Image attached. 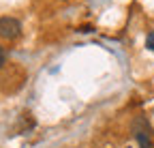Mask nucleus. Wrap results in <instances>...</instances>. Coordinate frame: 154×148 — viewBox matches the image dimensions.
Wrapping results in <instances>:
<instances>
[{
	"instance_id": "obj_1",
	"label": "nucleus",
	"mask_w": 154,
	"mask_h": 148,
	"mask_svg": "<svg viewBox=\"0 0 154 148\" xmlns=\"http://www.w3.org/2000/svg\"><path fill=\"white\" fill-rule=\"evenodd\" d=\"M133 135L141 148H154L152 144V127L146 116H137L133 120Z\"/></svg>"
},
{
	"instance_id": "obj_2",
	"label": "nucleus",
	"mask_w": 154,
	"mask_h": 148,
	"mask_svg": "<svg viewBox=\"0 0 154 148\" xmlns=\"http://www.w3.org/2000/svg\"><path fill=\"white\" fill-rule=\"evenodd\" d=\"M22 34V24L15 17H0V36L2 39H17Z\"/></svg>"
},
{
	"instance_id": "obj_4",
	"label": "nucleus",
	"mask_w": 154,
	"mask_h": 148,
	"mask_svg": "<svg viewBox=\"0 0 154 148\" xmlns=\"http://www.w3.org/2000/svg\"><path fill=\"white\" fill-rule=\"evenodd\" d=\"M5 62H7V52H5V47L0 45V69L5 67Z\"/></svg>"
},
{
	"instance_id": "obj_3",
	"label": "nucleus",
	"mask_w": 154,
	"mask_h": 148,
	"mask_svg": "<svg viewBox=\"0 0 154 148\" xmlns=\"http://www.w3.org/2000/svg\"><path fill=\"white\" fill-rule=\"evenodd\" d=\"M146 45H148V49H152V52H154V32H150V34H148Z\"/></svg>"
}]
</instances>
